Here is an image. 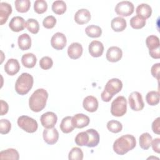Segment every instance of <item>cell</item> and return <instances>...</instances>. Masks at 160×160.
Segmentation results:
<instances>
[{
  "mask_svg": "<svg viewBox=\"0 0 160 160\" xmlns=\"http://www.w3.org/2000/svg\"><path fill=\"white\" fill-rule=\"evenodd\" d=\"M136 145V138L131 134L123 135L113 143V150L119 155H124L133 149Z\"/></svg>",
  "mask_w": 160,
  "mask_h": 160,
  "instance_id": "6da1fadb",
  "label": "cell"
},
{
  "mask_svg": "<svg viewBox=\"0 0 160 160\" xmlns=\"http://www.w3.org/2000/svg\"><path fill=\"white\" fill-rule=\"evenodd\" d=\"M36 62L37 58L32 53L24 54L21 58V62L22 65L27 68H32L34 67Z\"/></svg>",
  "mask_w": 160,
  "mask_h": 160,
  "instance_id": "d4e9b609",
  "label": "cell"
},
{
  "mask_svg": "<svg viewBox=\"0 0 160 160\" xmlns=\"http://www.w3.org/2000/svg\"><path fill=\"white\" fill-rule=\"evenodd\" d=\"M52 10L56 14H62L66 11V4L63 1H55L52 4Z\"/></svg>",
  "mask_w": 160,
  "mask_h": 160,
  "instance_id": "d6a6232c",
  "label": "cell"
},
{
  "mask_svg": "<svg viewBox=\"0 0 160 160\" xmlns=\"http://www.w3.org/2000/svg\"><path fill=\"white\" fill-rule=\"evenodd\" d=\"M82 106L84 109L87 111L90 112H95L98 108V99L92 96H88L84 99Z\"/></svg>",
  "mask_w": 160,
  "mask_h": 160,
  "instance_id": "2e32d148",
  "label": "cell"
},
{
  "mask_svg": "<svg viewBox=\"0 0 160 160\" xmlns=\"http://www.w3.org/2000/svg\"><path fill=\"white\" fill-rule=\"evenodd\" d=\"M146 24V19L139 17L138 16H133L130 19L131 26L135 29H139L142 28Z\"/></svg>",
  "mask_w": 160,
  "mask_h": 160,
  "instance_id": "d590c367",
  "label": "cell"
},
{
  "mask_svg": "<svg viewBox=\"0 0 160 160\" xmlns=\"http://www.w3.org/2000/svg\"><path fill=\"white\" fill-rule=\"evenodd\" d=\"M12 12L11 6L4 2L0 3V24L3 25Z\"/></svg>",
  "mask_w": 160,
  "mask_h": 160,
  "instance_id": "ffe728a7",
  "label": "cell"
},
{
  "mask_svg": "<svg viewBox=\"0 0 160 160\" xmlns=\"http://www.w3.org/2000/svg\"><path fill=\"white\" fill-rule=\"evenodd\" d=\"M146 44L149 49V51L160 49L159 39L155 35H150L146 39Z\"/></svg>",
  "mask_w": 160,
  "mask_h": 160,
  "instance_id": "cb8c5ba5",
  "label": "cell"
},
{
  "mask_svg": "<svg viewBox=\"0 0 160 160\" xmlns=\"http://www.w3.org/2000/svg\"><path fill=\"white\" fill-rule=\"evenodd\" d=\"M19 63L16 59H9L4 65L5 72L10 76L15 75L19 72Z\"/></svg>",
  "mask_w": 160,
  "mask_h": 160,
  "instance_id": "d6986e66",
  "label": "cell"
},
{
  "mask_svg": "<svg viewBox=\"0 0 160 160\" xmlns=\"http://www.w3.org/2000/svg\"><path fill=\"white\" fill-rule=\"evenodd\" d=\"M26 27L32 34H37L39 30V24L38 21L34 19H28L26 22Z\"/></svg>",
  "mask_w": 160,
  "mask_h": 160,
  "instance_id": "e575fe53",
  "label": "cell"
},
{
  "mask_svg": "<svg viewBox=\"0 0 160 160\" xmlns=\"http://www.w3.org/2000/svg\"><path fill=\"white\" fill-rule=\"evenodd\" d=\"M0 159L18 160L19 159V154L16 149L13 148H9L1 151Z\"/></svg>",
  "mask_w": 160,
  "mask_h": 160,
  "instance_id": "484cf974",
  "label": "cell"
},
{
  "mask_svg": "<svg viewBox=\"0 0 160 160\" xmlns=\"http://www.w3.org/2000/svg\"><path fill=\"white\" fill-rule=\"evenodd\" d=\"M9 27L14 32H19L22 31L26 27L24 19L21 16L13 17L9 23Z\"/></svg>",
  "mask_w": 160,
  "mask_h": 160,
  "instance_id": "ac0fdd59",
  "label": "cell"
},
{
  "mask_svg": "<svg viewBox=\"0 0 160 160\" xmlns=\"http://www.w3.org/2000/svg\"><path fill=\"white\" fill-rule=\"evenodd\" d=\"M152 131L157 134L160 133V118H157L152 123Z\"/></svg>",
  "mask_w": 160,
  "mask_h": 160,
  "instance_id": "ee69618b",
  "label": "cell"
},
{
  "mask_svg": "<svg viewBox=\"0 0 160 160\" xmlns=\"http://www.w3.org/2000/svg\"><path fill=\"white\" fill-rule=\"evenodd\" d=\"M122 88V81L118 78H112L109 80L105 85L104 89L101 94V99L104 102H109Z\"/></svg>",
  "mask_w": 160,
  "mask_h": 160,
  "instance_id": "3957f363",
  "label": "cell"
},
{
  "mask_svg": "<svg viewBox=\"0 0 160 160\" xmlns=\"http://www.w3.org/2000/svg\"><path fill=\"white\" fill-rule=\"evenodd\" d=\"M59 128L64 133L68 134L72 132L74 129V127L72 123V117L66 116L64 118L61 122Z\"/></svg>",
  "mask_w": 160,
  "mask_h": 160,
  "instance_id": "4316f807",
  "label": "cell"
},
{
  "mask_svg": "<svg viewBox=\"0 0 160 160\" xmlns=\"http://www.w3.org/2000/svg\"><path fill=\"white\" fill-rule=\"evenodd\" d=\"M82 52V46L79 42H72L68 48V56L72 59H77L79 58L81 56Z\"/></svg>",
  "mask_w": 160,
  "mask_h": 160,
  "instance_id": "5bb4252c",
  "label": "cell"
},
{
  "mask_svg": "<svg viewBox=\"0 0 160 160\" xmlns=\"http://www.w3.org/2000/svg\"><path fill=\"white\" fill-rule=\"evenodd\" d=\"M42 136L44 141L49 145L54 144L59 139V132L56 128L46 129L43 131Z\"/></svg>",
  "mask_w": 160,
  "mask_h": 160,
  "instance_id": "8fae6325",
  "label": "cell"
},
{
  "mask_svg": "<svg viewBox=\"0 0 160 160\" xmlns=\"http://www.w3.org/2000/svg\"><path fill=\"white\" fill-rule=\"evenodd\" d=\"M68 159L69 160H82L83 159V152L81 149L74 147L69 152Z\"/></svg>",
  "mask_w": 160,
  "mask_h": 160,
  "instance_id": "74e56055",
  "label": "cell"
},
{
  "mask_svg": "<svg viewBox=\"0 0 160 160\" xmlns=\"http://www.w3.org/2000/svg\"><path fill=\"white\" fill-rule=\"evenodd\" d=\"M15 8L19 12H26L29 11L31 6L29 0H16L14 2Z\"/></svg>",
  "mask_w": 160,
  "mask_h": 160,
  "instance_id": "1f68e13d",
  "label": "cell"
},
{
  "mask_svg": "<svg viewBox=\"0 0 160 160\" xmlns=\"http://www.w3.org/2000/svg\"><path fill=\"white\" fill-rule=\"evenodd\" d=\"M126 21L121 17H116L113 18L111 22V28L116 32H121L126 28Z\"/></svg>",
  "mask_w": 160,
  "mask_h": 160,
  "instance_id": "7402d4cb",
  "label": "cell"
},
{
  "mask_svg": "<svg viewBox=\"0 0 160 160\" xmlns=\"http://www.w3.org/2000/svg\"><path fill=\"white\" fill-rule=\"evenodd\" d=\"M11 128V124L10 121L6 119H2L0 120V132L2 134H8Z\"/></svg>",
  "mask_w": 160,
  "mask_h": 160,
  "instance_id": "60d3db41",
  "label": "cell"
},
{
  "mask_svg": "<svg viewBox=\"0 0 160 160\" xmlns=\"http://www.w3.org/2000/svg\"><path fill=\"white\" fill-rule=\"evenodd\" d=\"M17 123L20 128L29 133L36 132L38 128L37 121L28 116H21L19 117Z\"/></svg>",
  "mask_w": 160,
  "mask_h": 160,
  "instance_id": "8992f818",
  "label": "cell"
},
{
  "mask_svg": "<svg viewBox=\"0 0 160 160\" xmlns=\"http://www.w3.org/2000/svg\"><path fill=\"white\" fill-rule=\"evenodd\" d=\"M104 52V46L99 41H92L89 45V52L90 55L94 58H98L102 56Z\"/></svg>",
  "mask_w": 160,
  "mask_h": 160,
  "instance_id": "e0dca14e",
  "label": "cell"
},
{
  "mask_svg": "<svg viewBox=\"0 0 160 160\" xmlns=\"http://www.w3.org/2000/svg\"><path fill=\"white\" fill-rule=\"evenodd\" d=\"M152 138V136L148 132L142 133L139 139V146L140 147L144 150L148 149L151 146Z\"/></svg>",
  "mask_w": 160,
  "mask_h": 160,
  "instance_id": "83f0119b",
  "label": "cell"
},
{
  "mask_svg": "<svg viewBox=\"0 0 160 160\" xmlns=\"http://www.w3.org/2000/svg\"><path fill=\"white\" fill-rule=\"evenodd\" d=\"M89 118L82 113L76 114L72 117V123L76 128H84L89 125Z\"/></svg>",
  "mask_w": 160,
  "mask_h": 160,
  "instance_id": "7c38bea8",
  "label": "cell"
},
{
  "mask_svg": "<svg viewBox=\"0 0 160 160\" xmlns=\"http://www.w3.org/2000/svg\"><path fill=\"white\" fill-rule=\"evenodd\" d=\"M34 82L33 77L28 72L22 73L15 83V90L20 95H25L31 90Z\"/></svg>",
  "mask_w": 160,
  "mask_h": 160,
  "instance_id": "277c9868",
  "label": "cell"
},
{
  "mask_svg": "<svg viewBox=\"0 0 160 160\" xmlns=\"http://www.w3.org/2000/svg\"><path fill=\"white\" fill-rule=\"evenodd\" d=\"M129 104L131 109L135 111H141L144 106L142 95L138 91L132 92L128 98Z\"/></svg>",
  "mask_w": 160,
  "mask_h": 160,
  "instance_id": "52a82bcc",
  "label": "cell"
},
{
  "mask_svg": "<svg viewBox=\"0 0 160 160\" xmlns=\"http://www.w3.org/2000/svg\"><path fill=\"white\" fill-rule=\"evenodd\" d=\"M74 19L78 24H86L91 19V13L86 9H81L75 13Z\"/></svg>",
  "mask_w": 160,
  "mask_h": 160,
  "instance_id": "9a60e30c",
  "label": "cell"
},
{
  "mask_svg": "<svg viewBox=\"0 0 160 160\" xmlns=\"http://www.w3.org/2000/svg\"><path fill=\"white\" fill-rule=\"evenodd\" d=\"M137 16L146 19L149 18L152 14V8L148 4L142 3L138 6L136 9Z\"/></svg>",
  "mask_w": 160,
  "mask_h": 160,
  "instance_id": "44dd1931",
  "label": "cell"
},
{
  "mask_svg": "<svg viewBox=\"0 0 160 160\" xmlns=\"http://www.w3.org/2000/svg\"><path fill=\"white\" fill-rule=\"evenodd\" d=\"M107 128L109 131L113 133H118L122 131V125L118 121L111 120L107 123Z\"/></svg>",
  "mask_w": 160,
  "mask_h": 160,
  "instance_id": "8d00e7d4",
  "label": "cell"
},
{
  "mask_svg": "<svg viewBox=\"0 0 160 160\" xmlns=\"http://www.w3.org/2000/svg\"><path fill=\"white\" fill-rule=\"evenodd\" d=\"M86 34L90 38H99L102 34L101 28L96 25H90L86 28L85 29Z\"/></svg>",
  "mask_w": 160,
  "mask_h": 160,
  "instance_id": "4dcf8cb0",
  "label": "cell"
},
{
  "mask_svg": "<svg viewBox=\"0 0 160 160\" xmlns=\"http://www.w3.org/2000/svg\"><path fill=\"white\" fill-rule=\"evenodd\" d=\"M133 4L128 1H122L117 4L115 7V12L121 16H129L134 12Z\"/></svg>",
  "mask_w": 160,
  "mask_h": 160,
  "instance_id": "ba28073f",
  "label": "cell"
},
{
  "mask_svg": "<svg viewBox=\"0 0 160 160\" xmlns=\"http://www.w3.org/2000/svg\"><path fill=\"white\" fill-rule=\"evenodd\" d=\"M0 102H1V116H3L8 112L9 106L8 103L3 100H1Z\"/></svg>",
  "mask_w": 160,
  "mask_h": 160,
  "instance_id": "bcb514c9",
  "label": "cell"
},
{
  "mask_svg": "<svg viewBox=\"0 0 160 160\" xmlns=\"http://www.w3.org/2000/svg\"><path fill=\"white\" fill-rule=\"evenodd\" d=\"M74 141L78 146H88L89 141V136L88 132L86 131L79 132L76 135Z\"/></svg>",
  "mask_w": 160,
  "mask_h": 160,
  "instance_id": "f546056e",
  "label": "cell"
},
{
  "mask_svg": "<svg viewBox=\"0 0 160 160\" xmlns=\"http://www.w3.org/2000/svg\"><path fill=\"white\" fill-rule=\"evenodd\" d=\"M40 121L44 128L47 129L52 128L57 122L58 117L53 112H46L41 115Z\"/></svg>",
  "mask_w": 160,
  "mask_h": 160,
  "instance_id": "9c48e42d",
  "label": "cell"
},
{
  "mask_svg": "<svg viewBox=\"0 0 160 160\" xmlns=\"http://www.w3.org/2000/svg\"><path fill=\"white\" fill-rule=\"evenodd\" d=\"M160 144V139L159 138H155L154 139L152 140L151 142V145L152 149L154 152L157 153L160 152V148H159V145Z\"/></svg>",
  "mask_w": 160,
  "mask_h": 160,
  "instance_id": "f6af8a7d",
  "label": "cell"
},
{
  "mask_svg": "<svg viewBox=\"0 0 160 160\" xmlns=\"http://www.w3.org/2000/svg\"><path fill=\"white\" fill-rule=\"evenodd\" d=\"M56 24V19L53 16H48L46 17L43 21L42 25L46 29H52Z\"/></svg>",
  "mask_w": 160,
  "mask_h": 160,
  "instance_id": "b9f144b4",
  "label": "cell"
},
{
  "mask_svg": "<svg viewBox=\"0 0 160 160\" xmlns=\"http://www.w3.org/2000/svg\"><path fill=\"white\" fill-rule=\"evenodd\" d=\"M89 136V141L88 145L89 148H93L96 146L99 142V134L98 132L94 129H89L86 131Z\"/></svg>",
  "mask_w": 160,
  "mask_h": 160,
  "instance_id": "f1b7e54d",
  "label": "cell"
},
{
  "mask_svg": "<svg viewBox=\"0 0 160 160\" xmlns=\"http://www.w3.org/2000/svg\"><path fill=\"white\" fill-rule=\"evenodd\" d=\"M67 40L65 35L61 32L55 33L51 38V44L56 50H62L66 45Z\"/></svg>",
  "mask_w": 160,
  "mask_h": 160,
  "instance_id": "30bf717a",
  "label": "cell"
},
{
  "mask_svg": "<svg viewBox=\"0 0 160 160\" xmlns=\"http://www.w3.org/2000/svg\"><path fill=\"white\" fill-rule=\"evenodd\" d=\"M18 44L19 49L22 51L29 49L31 46V39L26 33L22 34L18 37Z\"/></svg>",
  "mask_w": 160,
  "mask_h": 160,
  "instance_id": "603a6c76",
  "label": "cell"
},
{
  "mask_svg": "<svg viewBox=\"0 0 160 160\" xmlns=\"http://www.w3.org/2000/svg\"><path fill=\"white\" fill-rule=\"evenodd\" d=\"M146 100L150 106H156L159 102V93L158 91H151L147 93Z\"/></svg>",
  "mask_w": 160,
  "mask_h": 160,
  "instance_id": "836d02e7",
  "label": "cell"
},
{
  "mask_svg": "<svg viewBox=\"0 0 160 160\" xmlns=\"http://www.w3.org/2000/svg\"><path fill=\"white\" fill-rule=\"evenodd\" d=\"M53 65L52 59L49 56L42 57L39 61V66L41 69L47 70L50 69Z\"/></svg>",
  "mask_w": 160,
  "mask_h": 160,
  "instance_id": "ab89813d",
  "label": "cell"
},
{
  "mask_svg": "<svg viewBox=\"0 0 160 160\" xmlns=\"http://www.w3.org/2000/svg\"><path fill=\"white\" fill-rule=\"evenodd\" d=\"M48 93L44 89H36L30 96L29 106L30 109L36 112L41 111L46 106Z\"/></svg>",
  "mask_w": 160,
  "mask_h": 160,
  "instance_id": "7a4b0ae2",
  "label": "cell"
},
{
  "mask_svg": "<svg viewBox=\"0 0 160 160\" xmlns=\"http://www.w3.org/2000/svg\"><path fill=\"white\" fill-rule=\"evenodd\" d=\"M127 111V100L122 96H118L111 103V113L116 117L122 116Z\"/></svg>",
  "mask_w": 160,
  "mask_h": 160,
  "instance_id": "5b68a950",
  "label": "cell"
},
{
  "mask_svg": "<svg viewBox=\"0 0 160 160\" xmlns=\"http://www.w3.org/2000/svg\"><path fill=\"white\" fill-rule=\"evenodd\" d=\"M159 69H160V63H156L152 65L151 69V72L152 76L156 78L158 80L159 79Z\"/></svg>",
  "mask_w": 160,
  "mask_h": 160,
  "instance_id": "7bdbcfd3",
  "label": "cell"
},
{
  "mask_svg": "<svg viewBox=\"0 0 160 160\" xmlns=\"http://www.w3.org/2000/svg\"><path fill=\"white\" fill-rule=\"evenodd\" d=\"M122 56L121 49L117 46H112L108 48L106 52V59L108 61L115 62L119 61Z\"/></svg>",
  "mask_w": 160,
  "mask_h": 160,
  "instance_id": "4fadbf2b",
  "label": "cell"
},
{
  "mask_svg": "<svg viewBox=\"0 0 160 160\" xmlns=\"http://www.w3.org/2000/svg\"><path fill=\"white\" fill-rule=\"evenodd\" d=\"M48 4L44 0H36L34 4V11L38 14H42L46 11Z\"/></svg>",
  "mask_w": 160,
  "mask_h": 160,
  "instance_id": "f35d334b",
  "label": "cell"
}]
</instances>
